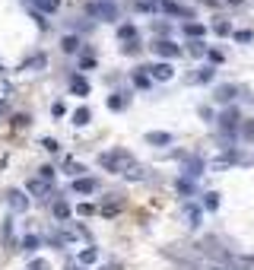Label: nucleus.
<instances>
[{
  "instance_id": "f3484780",
  "label": "nucleus",
  "mask_w": 254,
  "mask_h": 270,
  "mask_svg": "<svg viewBox=\"0 0 254 270\" xmlns=\"http://www.w3.org/2000/svg\"><path fill=\"white\" fill-rule=\"evenodd\" d=\"M235 118H238L235 111H226V114H223V124H226V127H232V124H235Z\"/></svg>"
},
{
  "instance_id": "39448f33",
  "label": "nucleus",
  "mask_w": 254,
  "mask_h": 270,
  "mask_svg": "<svg viewBox=\"0 0 254 270\" xmlns=\"http://www.w3.org/2000/svg\"><path fill=\"white\" fill-rule=\"evenodd\" d=\"M29 4H32V7H39L42 13H54V10L60 7V0H29Z\"/></svg>"
},
{
  "instance_id": "7ed1b4c3",
  "label": "nucleus",
  "mask_w": 254,
  "mask_h": 270,
  "mask_svg": "<svg viewBox=\"0 0 254 270\" xmlns=\"http://www.w3.org/2000/svg\"><path fill=\"white\" fill-rule=\"evenodd\" d=\"M7 201H10V207H13L16 213H22V210L29 207V197L22 194V191H10V194H7Z\"/></svg>"
},
{
  "instance_id": "a878e982",
  "label": "nucleus",
  "mask_w": 254,
  "mask_h": 270,
  "mask_svg": "<svg viewBox=\"0 0 254 270\" xmlns=\"http://www.w3.org/2000/svg\"><path fill=\"white\" fill-rule=\"evenodd\" d=\"M74 270H83V267H74Z\"/></svg>"
},
{
  "instance_id": "0eeeda50",
  "label": "nucleus",
  "mask_w": 254,
  "mask_h": 270,
  "mask_svg": "<svg viewBox=\"0 0 254 270\" xmlns=\"http://www.w3.org/2000/svg\"><path fill=\"white\" fill-rule=\"evenodd\" d=\"M70 86H74V92H80V96H86V92H89V83L83 76H74V83H70Z\"/></svg>"
},
{
  "instance_id": "20e7f679",
  "label": "nucleus",
  "mask_w": 254,
  "mask_h": 270,
  "mask_svg": "<svg viewBox=\"0 0 254 270\" xmlns=\"http://www.w3.org/2000/svg\"><path fill=\"white\" fill-rule=\"evenodd\" d=\"M95 187H99V184H95V178H77L74 181V191L77 194H92Z\"/></svg>"
},
{
  "instance_id": "aec40b11",
  "label": "nucleus",
  "mask_w": 254,
  "mask_h": 270,
  "mask_svg": "<svg viewBox=\"0 0 254 270\" xmlns=\"http://www.w3.org/2000/svg\"><path fill=\"white\" fill-rule=\"evenodd\" d=\"M118 35H121V38H134V26H121Z\"/></svg>"
},
{
  "instance_id": "f8f14e48",
  "label": "nucleus",
  "mask_w": 254,
  "mask_h": 270,
  "mask_svg": "<svg viewBox=\"0 0 254 270\" xmlns=\"http://www.w3.org/2000/svg\"><path fill=\"white\" fill-rule=\"evenodd\" d=\"M95 257H99V251H95V248H86V251L80 254V261H83V264H92Z\"/></svg>"
},
{
  "instance_id": "2eb2a0df",
  "label": "nucleus",
  "mask_w": 254,
  "mask_h": 270,
  "mask_svg": "<svg viewBox=\"0 0 254 270\" xmlns=\"http://www.w3.org/2000/svg\"><path fill=\"white\" fill-rule=\"evenodd\" d=\"M35 245H39V239H35V236H26V239H22V251H35Z\"/></svg>"
},
{
  "instance_id": "6ab92c4d",
  "label": "nucleus",
  "mask_w": 254,
  "mask_h": 270,
  "mask_svg": "<svg viewBox=\"0 0 254 270\" xmlns=\"http://www.w3.org/2000/svg\"><path fill=\"white\" fill-rule=\"evenodd\" d=\"M162 7H165V13H181V10H178V4H175V0H165V4H162Z\"/></svg>"
},
{
  "instance_id": "dca6fc26",
  "label": "nucleus",
  "mask_w": 254,
  "mask_h": 270,
  "mask_svg": "<svg viewBox=\"0 0 254 270\" xmlns=\"http://www.w3.org/2000/svg\"><path fill=\"white\" fill-rule=\"evenodd\" d=\"M150 143H172L168 134H150Z\"/></svg>"
},
{
  "instance_id": "f257e3e1",
  "label": "nucleus",
  "mask_w": 254,
  "mask_h": 270,
  "mask_svg": "<svg viewBox=\"0 0 254 270\" xmlns=\"http://www.w3.org/2000/svg\"><path fill=\"white\" fill-rule=\"evenodd\" d=\"M99 166L108 169V172H118V175H127V169H134V156H130L127 149H112L99 156Z\"/></svg>"
},
{
  "instance_id": "ddd939ff",
  "label": "nucleus",
  "mask_w": 254,
  "mask_h": 270,
  "mask_svg": "<svg viewBox=\"0 0 254 270\" xmlns=\"http://www.w3.org/2000/svg\"><path fill=\"white\" fill-rule=\"evenodd\" d=\"M185 32H188V35H203L207 29H203L200 22H188V26H185Z\"/></svg>"
},
{
  "instance_id": "393cba45",
  "label": "nucleus",
  "mask_w": 254,
  "mask_h": 270,
  "mask_svg": "<svg viewBox=\"0 0 254 270\" xmlns=\"http://www.w3.org/2000/svg\"><path fill=\"white\" fill-rule=\"evenodd\" d=\"M4 108H7V105H4V102H0V111H4Z\"/></svg>"
},
{
  "instance_id": "b1692460",
  "label": "nucleus",
  "mask_w": 254,
  "mask_h": 270,
  "mask_svg": "<svg viewBox=\"0 0 254 270\" xmlns=\"http://www.w3.org/2000/svg\"><path fill=\"white\" fill-rule=\"evenodd\" d=\"M29 270H48V264H45V261H35V264H32Z\"/></svg>"
},
{
  "instance_id": "423d86ee",
  "label": "nucleus",
  "mask_w": 254,
  "mask_h": 270,
  "mask_svg": "<svg viewBox=\"0 0 254 270\" xmlns=\"http://www.w3.org/2000/svg\"><path fill=\"white\" fill-rule=\"evenodd\" d=\"M156 51H159L162 57H178V45H172V42H159V45H156Z\"/></svg>"
},
{
  "instance_id": "f03ea898",
  "label": "nucleus",
  "mask_w": 254,
  "mask_h": 270,
  "mask_svg": "<svg viewBox=\"0 0 254 270\" xmlns=\"http://www.w3.org/2000/svg\"><path fill=\"white\" fill-rule=\"evenodd\" d=\"M147 73L153 76V80H172V64H153V67H147Z\"/></svg>"
},
{
  "instance_id": "4be33fe9",
  "label": "nucleus",
  "mask_w": 254,
  "mask_h": 270,
  "mask_svg": "<svg viewBox=\"0 0 254 270\" xmlns=\"http://www.w3.org/2000/svg\"><path fill=\"white\" fill-rule=\"evenodd\" d=\"M134 83H137V86H150V76H147V73H137Z\"/></svg>"
},
{
  "instance_id": "a211bd4d",
  "label": "nucleus",
  "mask_w": 254,
  "mask_h": 270,
  "mask_svg": "<svg viewBox=\"0 0 254 270\" xmlns=\"http://www.w3.org/2000/svg\"><path fill=\"white\" fill-rule=\"evenodd\" d=\"M194 80H213V67H203V70H200V73H197Z\"/></svg>"
},
{
  "instance_id": "412c9836",
  "label": "nucleus",
  "mask_w": 254,
  "mask_h": 270,
  "mask_svg": "<svg viewBox=\"0 0 254 270\" xmlns=\"http://www.w3.org/2000/svg\"><path fill=\"white\" fill-rule=\"evenodd\" d=\"M42 146H45L48 152H54V149H57V140H51V137H48V140H42Z\"/></svg>"
},
{
  "instance_id": "bb28decb",
  "label": "nucleus",
  "mask_w": 254,
  "mask_h": 270,
  "mask_svg": "<svg viewBox=\"0 0 254 270\" xmlns=\"http://www.w3.org/2000/svg\"><path fill=\"white\" fill-rule=\"evenodd\" d=\"M216 270H220V267H216Z\"/></svg>"
},
{
  "instance_id": "6e6552de",
  "label": "nucleus",
  "mask_w": 254,
  "mask_h": 270,
  "mask_svg": "<svg viewBox=\"0 0 254 270\" xmlns=\"http://www.w3.org/2000/svg\"><path fill=\"white\" fill-rule=\"evenodd\" d=\"M232 96H235V86H223L220 92H216V99H220V102H229Z\"/></svg>"
},
{
  "instance_id": "9d476101",
  "label": "nucleus",
  "mask_w": 254,
  "mask_h": 270,
  "mask_svg": "<svg viewBox=\"0 0 254 270\" xmlns=\"http://www.w3.org/2000/svg\"><path fill=\"white\" fill-rule=\"evenodd\" d=\"M185 216H188V226H197V219H200V210L188 207V210H185Z\"/></svg>"
},
{
  "instance_id": "5701e85b",
  "label": "nucleus",
  "mask_w": 254,
  "mask_h": 270,
  "mask_svg": "<svg viewBox=\"0 0 254 270\" xmlns=\"http://www.w3.org/2000/svg\"><path fill=\"white\" fill-rule=\"evenodd\" d=\"M216 204H220V201H216V194H207V207H210V210H216Z\"/></svg>"
},
{
  "instance_id": "1a4fd4ad",
  "label": "nucleus",
  "mask_w": 254,
  "mask_h": 270,
  "mask_svg": "<svg viewBox=\"0 0 254 270\" xmlns=\"http://www.w3.org/2000/svg\"><path fill=\"white\" fill-rule=\"evenodd\" d=\"M74 124H89V108H80V111H74Z\"/></svg>"
},
{
  "instance_id": "9b49d317",
  "label": "nucleus",
  "mask_w": 254,
  "mask_h": 270,
  "mask_svg": "<svg viewBox=\"0 0 254 270\" xmlns=\"http://www.w3.org/2000/svg\"><path fill=\"white\" fill-rule=\"evenodd\" d=\"M80 48V38H74V35H67V38H64V51H70V54H74Z\"/></svg>"
},
{
  "instance_id": "4468645a",
  "label": "nucleus",
  "mask_w": 254,
  "mask_h": 270,
  "mask_svg": "<svg viewBox=\"0 0 254 270\" xmlns=\"http://www.w3.org/2000/svg\"><path fill=\"white\" fill-rule=\"evenodd\" d=\"M54 216H57V219H67V216H70L67 204H54Z\"/></svg>"
}]
</instances>
